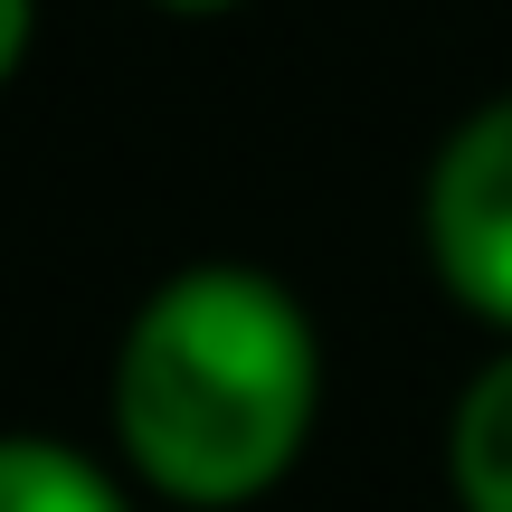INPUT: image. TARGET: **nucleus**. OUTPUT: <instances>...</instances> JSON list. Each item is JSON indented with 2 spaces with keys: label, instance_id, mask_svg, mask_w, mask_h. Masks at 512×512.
<instances>
[{
  "label": "nucleus",
  "instance_id": "obj_1",
  "mask_svg": "<svg viewBox=\"0 0 512 512\" xmlns=\"http://www.w3.org/2000/svg\"><path fill=\"white\" fill-rule=\"evenodd\" d=\"M323 351L256 266H181L114 351V437L171 503H256L313 437Z\"/></svg>",
  "mask_w": 512,
  "mask_h": 512
},
{
  "label": "nucleus",
  "instance_id": "obj_2",
  "mask_svg": "<svg viewBox=\"0 0 512 512\" xmlns=\"http://www.w3.org/2000/svg\"><path fill=\"white\" fill-rule=\"evenodd\" d=\"M427 266L475 323L512 332V95L475 105L427 162Z\"/></svg>",
  "mask_w": 512,
  "mask_h": 512
},
{
  "label": "nucleus",
  "instance_id": "obj_3",
  "mask_svg": "<svg viewBox=\"0 0 512 512\" xmlns=\"http://www.w3.org/2000/svg\"><path fill=\"white\" fill-rule=\"evenodd\" d=\"M446 484L465 512H512V351L465 380L456 427H446Z\"/></svg>",
  "mask_w": 512,
  "mask_h": 512
},
{
  "label": "nucleus",
  "instance_id": "obj_4",
  "mask_svg": "<svg viewBox=\"0 0 512 512\" xmlns=\"http://www.w3.org/2000/svg\"><path fill=\"white\" fill-rule=\"evenodd\" d=\"M0 512H133L57 437H0Z\"/></svg>",
  "mask_w": 512,
  "mask_h": 512
},
{
  "label": "nucleus",
  "instance_id": "obj_5",
  "mask_svg": "<svg viewBox=\"0 0 512 512\" xmlns=\"http://www.w3.org/2000/svg\"><path fill=\"white\" fill-rule=\"evenodd\" d=\"M29 19H38L29 0H0V76H10L19 57H29Z\"/></svg>",
  "mask_w": 512,
  "mask_h": 512
},
{
  "label": "nucleus",
  "instance_id": "obj_6",
  "mask_svg": "<svg viewBox=\"0 0 512 512\" xmlns=\"http://www.w3.org/2000/svg\"><path fill=\"white\" fill-rule=\"evenodd\" d=\"M162 10H228V0H162Z\"/></svg>",
  "mask_w": 512,
  "mask_h": 512
}]
</instances>
